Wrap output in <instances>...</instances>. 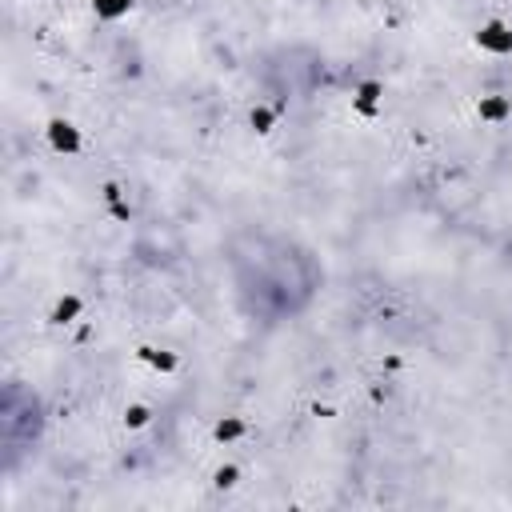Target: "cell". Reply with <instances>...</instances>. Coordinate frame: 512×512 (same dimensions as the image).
I'll return each mask as SVG.
<instances>
[{
    "label": "cell",
    "mask_w": 512,
    "mask_h": 512,
    "mask_svg": "<svg viewBox=\"0 0 512 512\" xmlns=\"http://www.w3.org/2000/svg\"><path fill=\"white\" fill-rule=\"evenodd\" d=\"M228 276L240 312L260 324L300 316L324 280L320 260L300 240L280 232H240L228 244Z\"/></svg>",
    "instance_id": "obj_1"
},
{
    "label": "cell",
    "mask_w": 512,
    "mask_h": 512,
    "mask_svg": "<svg viewBox=\"0 0 512 512\" xmlns=\"http://www.w3.org/2000/svg\"><path fill=\"white\" fill-rule=\"evenodd\" d=\"M40 428H44L40 400L24 384H8L4 404H0V440H4V464L8 468L20 460V452H28L36 444Z\"/></svg>",
    "instance_id": "obj_2"
}]
</instances>
